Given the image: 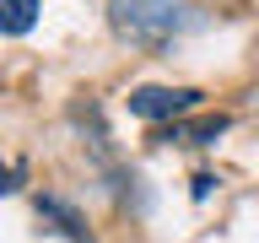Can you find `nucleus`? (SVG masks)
<instances>
[{"instance_id": "obj_1", "label": "nucleus", "mask_w": 259, "mask_h": 243, "mask_svg": "<svg viewBox=\"0 0 259 243\" xmlns=\"http://www.w3.org/2000/svg\"><path fill=\"white\" fill-rule=\"evenodd\" d=\"M108 22L135 49H167L189 16H184L178 0H108Z\"/></svg>"}, {"instance_id": "obj_2", "label": "nucleus", "mask_w": 259, "mask_h": 243, "mask_svg": "<svg viewBox=\"0 0 259 243\" xmlns=\"http://www.w3.org/2000/svg\"><path fill=\"white\" fill-rule=\"evenodd\" d=\"M200 108V92L194 87H135L130 92V113L135 119H151V125H162V119H184V113Z\"/></svg>"}, {"instance_id": "obj_3", "label": "nucleus", "mask_w": 259, "mask_h": 243, "mask_svg": "<svg viewBox=\"0 0 259 243\" xmlns=\"http://www.w3.org/2000/svg\"><path fill=\"white\" fill-rule=\"evenodd\" d=\"M222 130H227V113H205V119H194V125H184V119H178V125H167V135H162V141H178V146H210Z\"/></svg>"}, {"instance_id": "obj_4", "label": "nucleus", "mask_w": 259, "mask_h": 243, "mask_svg": "<svg viewBox=\"0 0 259 243\" xmlns=\"http://www.w3.org/2000/svg\"><path fill=\"white\" fill-rule=\"evenodd\" d=\"M38 216H49V222L60 227V232H65L70 243H92V232H87V222H81V216H76L70 206H65V200H54V194H44V200H38Z\"/></svg>"}, {"instance_id": "obj_5", "label": "nucleus", "mask_w": 259, "mask_h": 243, "mask_svg": "<svg viewBox=\"0 0 259 243\" xmlns=\"http://www.w3.org/2000/svg\"><path fill=\"white\" fill-rule=\"evenodd\" d=\"M38 22V0H0V32L6 38H22Z\"/></svg>"}, {"instance_id": "obj_6", "label": "nucleus", "mask_w": 259, "mask_h": 243, "mask_svg": "<svg viewBox=\"0 0 259 243\" xmlns=\"http://www.w3.org/2000/svg\"><path fill=\"white\" fill-rule=\"evenodd\" d=\"M22 178H27V168H22V162H6V168H0V189H6V194L22 189Z\"/></svg>"}]
</instances>
